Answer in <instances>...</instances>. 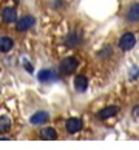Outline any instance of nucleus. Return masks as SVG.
<instances>
[{"label": "nucleus", "instance_id": "7", "mask_svg": "<svg viewBox=\"0 0 139 150\" xmlns=\"http://www.w3.org/2000/svg\"><path fill=\"white\" fill-rule=\"evenodd\" d=\"M127 20L130 22V23H136L139 22V3H135L131 5L128 13H127Z\"/></svg>", "mask_w": 139, "mask_h": 150}, {"label": "nucleus", "instance_id": "8", "mask_svg": "<svg viewBox=\"0 0 139 150\" xmlns=\"http://www.w3.org/2000/svg\"><path fill=\"white\" fill-rule=\"evenodd\" d=\"M2 17L6 23H13V22L17 20V13H16L14 8H5L2 13Z\"/></svg>", "mask_w": 139, "mask_h": 150}, {"label": "nucleus", "instance_id": "12", "mask_svg": "<svg viewBox=\"0 0 139 150\" xmlns=\"http://www.w3.org/2000/svg\"><path fill=\"white\" fill-rule=\"evenodd\" d=\"M42 138L48 141H54L57 138V132L53 127H47V129H42Z\"/></svg>", "mask_w": 139, "mask_h": 150}, {"label": "nucleus", "instance_id": "2", "mask_svg": "<svg viewBox=\"0 0 139 150\" xmlns=\"http://www.w3.org/2000/svg\"><path fill=\"white\" fill-rule=\"evenodd\" d=\"M136 45V37L133 36V33H124L119 39V48L122 51H128Z\"/></svg>", "mask_w": 139, "mask_h": 150}, {"label": "nucleus", "instance_id": "4", "mask_svg": "<svg viewBox=\"0 0 139 150\" xmlns=\"http://www.w3.org/2000/svg\"><path fill=\"white\" fill-rule=\"evenodd\" d=\"M82 130V119L79 118H70L68 121H66V132L68 133H77Z\"/></svg>", "mask_w": 139, "mask_h": 150}, {"label": "nucleus", "instance_id": "16", "mask_svg": "<svg viewBox=\"0 0 139 150\" xmlns=\"http://www.w3.org/2000/svg\"><path fill=\"white\" fill-rule=\"evenodd\" d=\"M25 70L28 71V73H32V65L26 62V64H25Z\"/></svg>", "mask_w": 139, "mask_h": 150}, {"label": "nucleus", "instance_id": "1", "mask_svg": "<svg viewBox=\"0 0 139 150\" xmlns=\"http://www.w3.org/2000/svg\"><path fill=\"white\" fill-rule=\"evenodd\" d=\"M77 65H79V60L71 56V57H65L62 62H60L59 68H60V71H62L64 74H71V73H74V71H76Z\"/></svg>", "mask_w": 139, "mask_h": 150}, {"label": "nucleus", "instance_id": "9", "mask_svg": "<svg viewBox=\"0 0 139 150\" xmlns=\"http://www.w3.org/2000/svg\"><path fill=\"white\" fill-rule=\"evenodd\" d=\"M37 79L40 82H49V81H54L57 79V76H56L51 70H40L37 74Z\"/></svg>", "mask_w": 139, "mask_h": 150}, {"label": "nucleus", "instance_id": "14", "mask_svg": "<svg viewBox=\"0 0 139 150\" xmlns=\"http://www.w3.org/2000/svg\"><path fill=\"white\" fill-rule=\"evenodd\" d=\"M0 130H2V133L9 130V119H8V116H2V118H0Z\"/></svg>", "mask_w": 139, "mask_h": 150}, {"label": "nucleus", "instance_id": "17", "mask_svg": "<svg viewBox=\"0 0 139 150\" xmlns=\"http://www.w3.org/2000/svg\"><path fill=\"white\" fill-rule=\"evenodd\" d=\"M139 115V107H135V110H133V116H138Z\"/></svg>", "mask_w": 139, "mask_h": 150}, {"label": "nucleus", "instance_id": "13", "mask_svg": "<svg viewBox=\"0 0 139 150\" xmlns=\"http://www.w3.org/2000/svg\"><path fill=\"white\" fill-rule=\"evenodd\" d=\"M13 47H14V42L11 37H2L0 39V50H2V53H8Z\"/></svg>", "mask_w": 139, "mask_h": 150}, {"label": "nucleus", "instance_id": "10", "mask_svg": "<svg viewBox=\"0 0 139 150\" xmlns=\"http://www.w3.org/2000/svg\"><path fill=\"white\" fill-rule=\"evenodd\" d=\"M74 88L77 91H85L88 88V79L85 76H76L74 77Z\"/></svg>", "mask_w": 139, "mask_h": 150}, {"label": "nucleus", "instance_id": "3", "mask_svg": "<svg viewBox=\"0 0 139 150\" xmlns=\"http://www.w3.org/2000/svg\"><path fill=\"white\" fill-rule=\"evenodd\" d=\"M32 25H34V17H32V16H23V17L19 19L17 23H16L19 31H28Z\"/></svg>", "mask_w": 139, "mask_h": 150}, {"label": "nucleus", "instance_id": "15", "mask_svg": "<svg viewBox=\"0 0 139 150\" xmlns=\"http://www.w3.org/2000/svg\"><path fill=\"white\" fill-rule=\"evenodd\" d=\"M108 54H110V48L107 47V48L104 50V51H101V57H107Z\"/></svg>", "mask_w": 139, "mask_h": 150}, {"label": "nucleus", "instance_id": "6", "mask_svg": "<svg viewBox=\"0 0 139 150\" xmlns=\"http://www.w3.org/2000/svg\"><path fill=\"white\" fill-rule=\"evenodd\" d=\"M118 107L116 105H110V107H105V108H102L101 112L97 113V118L99 119H108V118H111V116H114L116 113H118Z\"/></svg>", "mask_w": 139, "mask_h": 150}, {"label": "nucleus", "instance_id": "5", "mask_svg": "<svg viewBox=\"0 0 139 150\" xmlns=\"http://www.w3.org/2000/svg\"><path fill=\"white\" fill-rule=\"evenodd\" d=\"M48 119H49V116H48L47 112H37L30 118V122L32 125H40V124H43V122H47Z\"/></svg>", "mask_w": 139, "mask_h": 150}, {"label": "nucleus", "instance_id": "11", "mask_svg": "<svg viewBox=\"0 0 139 150\" xmlns=\"http://www.w3.org/2000/svg\"><path fill=\"white\" fill-rule=\"evenodd\" d=\"M80 40H82V36L79 34V33H71V34H68L66 36V39H65V43L68 47H77L80 43Z\"/></svg>", "mask_w": 139, "mask_h": 150}]
</instances>
